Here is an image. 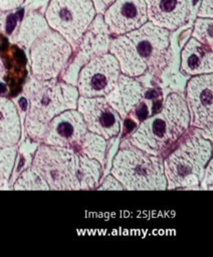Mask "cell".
<instances>
[{"label": "cell", "instance_id": "14", "mask_svg": "<svg viewBox=\"0 0 213 257\" xmlns=\"http://www.w3.org/2000/svg\"><path fill=\"white\" fill-rule=\"evenodd\" d=\"M102 18L113 36L133 31L148 21L145 0H115Z\"/></svg>", "mask_w": 213, "mask_h": 257}, {"label": "cell", "instance_id": "4", "mask_svg": "<svg viewBox=\"0 0 213 257\" xmlns=\"http://www.w3.org/2000/svg\"><path fill=\"white\" fill-rule=\"evenodd\" d=\"M212 156V143L198 130L188 135L163 161L167 189L198 187Z\"/></svg>", "mask_w": 213, "mask_h": 257}, {"label": "cell", "instance_id": "22", "mask_svg": "<svg viewBox=\"0 0 213 257\" xmlns=\"http://www.w3.org/2000/svg\"><path fill=\"white\" fill-rule=\"evenodd\" d=\"M192 37L212 48L213 46V18L197 17L194 21Z\"/></svg>", "mask_w": 213, "mask_h": 257}, {"label": "cell", "instance_id": "19", "mask_svg": "<svg viewBox=\"0 0 213 257\" xmlns=\"http://www.w3.org/2000/svg\"><path fill=\"white\" fill-rule=\"evenodd\" d=\"M49 26L44 14L38 10H29L11 35V42L24 50H28L33 41L44 33Z\"/></svg>", "mask_w": 213, "mask_h": 257}, {"label": "cell", "instance_id": "10", "mask_svg": "<svg viewBox=\"0 0 213 257\" xmlns=\"http://www.w3.org/2000/svg\"><path fill=\"white\" fill-rule=\"evenodd\" d=\"M113 38L101 14H96L83 33L76 49L75 56L62 74V80L76 85L80 68L91 58L108 53Z\"/></svg>", "mask_w": 213, "mask_h": 257}, {"label": "cell", "instance_id": "20", "mask_svg": "<svg viewBox=\"0 0 213 257\" xmlns=\"http://www.w3.org/2000/svg\"><path fill=\"white\" fill-rule=\"evenodd\" d=\"M78 151L89 159H94L99 162L100 165H102L104 162V156L106 151L105 139H103L99 135L88 131L82 139Z\"/></svg>", "mask_w": 213, "mask_h": 257}, {"label": "cell", "instance_id": "16", "mask_svg": "<svg viewBox=\"0 0 213 257\" xmlns=\"http://www.w3.org/2000/svg\"><path fill=\"white\" fill-rule=\"evenodd\" d=\"M144 96L145 88L141 82L135 77L121 73L118 82L104 98L121 118L125 119L142 103Z\"/></svg>", "mask_w": 213, "mask_h": 257}, {"label": "cell", "instance_id": "8", "mask_svg": "<svg viewBox=\"0 0 213 257\" xmlns=\"http://www.w3.org/2000/svg\"><path fill=\"white\" fill-rule=\"evenodd\" d=\"M28 51L31 75L41 80L57 78L73 53L71 45L51 28L37 37Z\"/></svg>", "mask_w": 213, "mask_h": 257}, {"label": "cell", "instance_id": "7", "mask_svg": "<svg viewBox=\"0 0 213 257\" xmlns=\"http://www.w3.org/2000/svg\"><path fill=\"white\" fill-rule=\"evenodd\" d=\"M43 14L49 28L59 33L74 51L96 12L91 0H49Z\"/></svg>", "mask_w": 213, "mask_h": 257}, {"label": "cell", "instance_id": "9", "mask_svg": "<svg viewBox=\"0 0 213 257\" xmlns=\"http://www.w3.org/2000/svg\"><path fill=\"white\" fill-rule=\"evenodd\" d=\"M120 74L119 62L112 53L91 58L80 68L77 75L79 96H105L118 82Z\"/></svg>", "mask_w": 213, "mask_h": 257}, {"label": "cell", "instance_id": "21", "mask_svg": "<svg viewBox=\"0 0 213 257\" xmlns=\"http://www.w3.org/2000/svg\"><path fill=\"white\" fill-rule=\"evenodd\" d=\"M14 190H49L44 179L31 166L26 168L13 184Z\"/></svg>", "mask_w": 213, "mask_h": 257}, {"label": "cell", "instance_id": "29", "mask_svg": "<svg viewBox=\"0 0 213 257\" xmlns=\"http://www.w3.org/2000/svg\"><path fill=\"white\" fill-rule=\"evenodd\" d=\"M7 184H8V180L4 177L2 171L0 170V189H4Z\"/></svg>", "mask_w": 213, "mask_h": 257}, {"label": "cell", "instance_id": "28", "mask_svg": "<svg viewBox=\"0 0 213 257\" xmlns=\"http://www.w3.org/2000/svg\"><path fill=\"white\" fill-rule=\"evenodd\" d=\"M8 12H5L3 10H0V36L5 32V26H6V19Z\"/></svg>", "mask_w": 213, "mask_h": 257}, {"label": "cell", "instance_id": "12", "mask_svg": "<svg viewBox=\"0 0 213 257\" xmlns=\"http://www.w3.org/2000/svg\"><path fill=\"white\" fill-rule=\"evenodd\" d=\"M76 109L81 113L89 132L109 140L118 136L122 128V118L104 96H78Z\"/></svg>", "mask_w": 213, "mask_h": 257}, {"label": "cell", "instance_id": "2", "mask_svg": "<svg viewBox=\"0 0 213 257\" xmlns=\"http://www.w3.org/2000/svg\"><path fill=\"white\" fill-rule=\"evenodd\" d=\"M28 106L24 128L33 142L40 143L49 121L66 109L76 108L78 90L75 85L57 78L41 80L32 75L23 85Z\"/></svg>", "mask_w": 213, "mask_h": 257}, {"label": "cell", "instance_id": "30", "mask_svg": "<svg viewBox=\"0 0 213 257\" xmlns=\"http://www.w3.org/2000/svg\"><path fill=\"white\" fill-rule=\"evenodd\" d=\"M4 75H5V66L3 64L2 59L0 58V81H2Z\"/></svg>", "mask_w": 213, "mask_h": 257}, {"label": "cell", "instance_id": "23", "mask_svg": "<svg viewBox=\"0 0 213 257\" xmlns=\"http://www.w3.org/2000/svg\"><path fill=\"white\" fill-rule=\"evenodd\" d=\"M212 159L209 160L208 166L205 167L204 174L201 180V186L204 190H212V185H213V170H212Z\"/></svg>", "mask_w": 213, "mask_h": 257}, {"label": "cell", "instance_id": "26", "mask_svg": "<svg viewBox=\"0 0 213 257\" xmlns=\"http://www.w3.org/2000/svg\"><path fill=\"white\" fill-rule=\"evenodd\" d=\"M25 0H0V10L5 12H11L20 8L24 4Z\"/></svg>", "mask_w": 213, "mask_h": 257}, {"label": "cell", "instance_id": "17", "mask_svg": "<svg viewBox=\"0 0 213 257\" xmlns=\"http://www.w3.org/2000/svg\"><path fill=\"white\" fill-rule=\"evenodd\" d=\"M181 71L187 75L213 72L212 48L191 37L181 52Z\"/></svg>", "mask_w": 213, "mask_h": 257}, {"label": "cell", "instance_id": "27", "mask_svg": "<svg viewBox=\"0 0 213 257\" xmlns=\"http://www.w3.org/2000/svg\"><path fill=\"white\" fill-rule=\"evenodd\" d=\"M115 0H91L96 14H103V12L114 3Z\"/></svg>", "mask_w": 213, "mask_h": 257}, {"label": "cell", "instance_id": "25", "mask_svg": "<svg viewBox=\"0 0 213 257\" xmlns=\"http://www.w3.org/2000/svg\"><path fill=\"white\" fill-rule=\"evenodd\" d=\"M97 190H125V189L113 175H110L103 180L102 184L97 188Z\"/></svg>", "mask_w": 213, "mask_h": 257}, {"label": "cell", "instance_id": "11", "mask_svg": "<svg viewBox=\"0 0 213 257\" xmlns=\"http://www.w3.org/2000/svg\"><path fill=\"white\" fill-rule=\"evenodd\" d=\"M186 105L190 124L207 134L213 128V74L192 77L186 87Z\"/></svg>", "mask_w": 213, "mask_h": 257}, {"label": "cell", "instance_id": "1", "mask_svg": "<svg viewBox=\"0 0 213 257\" xmlns=\"http://www.w3.org/2000/svg\"><path fill=\"white\" fill-rule=\"evenodd\" d=\"M109 52L117 58L121 72L126 75L159 74L171 57L170 31L147 21L133 31L113 36Z\"/></svg>", "mask_w": 213, "mask_h": 257}, {"label": "cell", "instance_id": "18", "mask_svg": "<svg viewBox=\"0 0 213 257\" xmlns=\"http://www.w3.org/2000/svg\"><path fill=\"white\" fill-rule=\"evenodd\" d=\"M21 138V118L15 102L0 95V148L16 146Z\"/></svg>", "mask_w": 213, "mask_h": 257}, {"label": "cell", "instance_id": "3", "mask_svg": "<svg viewBox=\"0 0 213 257\" xmlns=\"http://www.w3.org/2000/svg\"><path fill=\"white\" fill-rule=\"evenodd\" d=\"M189 125L185 98L173 92L166 97L161 109L144 119L128 141L150 155L162 157L183 137Z\"/></svg>", "mask_w": 213, "mask_h": 257}, {"label": "cell", "instance_id": "15", "mask_svg": "<svg viewBox=\"0 0 213 257\" xmlns=\"http://www.w3.org/2000/svg\"><path fill=\"white\" fill-rule=\"evenodd\" d=\"M148 21L156 26L175 31L190 18L188 0H145Z\"/></svg>", "mask_w": 213, "mask_h": 257}, {"label": "cell", "instance_id": "13", "mask_svg": "<svg viewBox=\"0 0 213 257\" xmlns=\"http://www.w3.org/2000/svg\"><path fill=\"white\" fill-rule=\"evenodd\" d=\"M88 130L81 113L76 108L66 109L49 121L42 143L73 149L77 152Z\"/></svg>", "mask_w": 213, "mask_h": 257}, {"label": "cell", "instance_id": "6", "mask_svg": "<svg viewBox=\"0 0 213 257\" xmlns=\"http://www.w3.org/2000/svg\"><path fill=\"white\" fill-rule=\"evenodd\" d=\"M80 162L81 154L73 149L42 144L35 150L31 168L44 179L49 190H80Z\"/></svg>", "mask_w": 213, "mask_h": 257}, {"label": "cell", "instance_id": "24", "mask_svg": "<svg viewBox=\"0 0 213 257\" xmlns=\"http://www.w3.org/2000/svg\"><path fill=\"white\" fill-rule=\"evenodd\" d=\"M197 17L213 18V0H201L197 10Z\"/></svg>", "mask_w": 213, "mask_h": 257}, {"label": "cell", "instance_id": "5", "mask_svg": "<svg viewBox=\"0 0 213 257\" xmlns=\"http://www.w3.org/2000/svg\"><path fill=\"white\" fill-rule=\"evenodd\" d=\"M117 153L111 173L129 191H163L167 189L163 159L150 155L129 141Z\"/></svg>", "mask_w": 213, "mask_h": 257}]
</instances>
